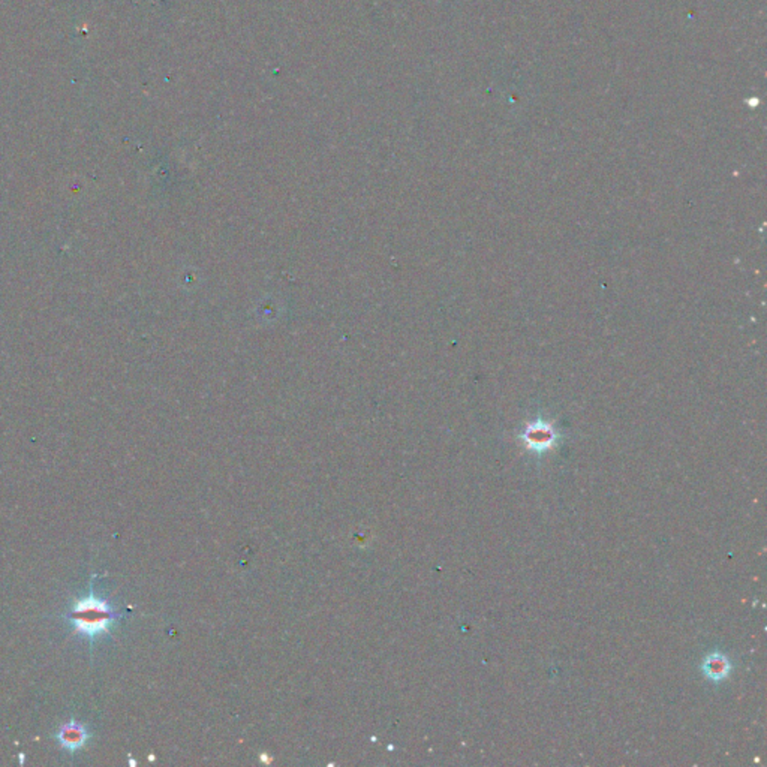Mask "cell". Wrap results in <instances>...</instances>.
Instances as JSON below:
<instances>
[{
  "label": "cell",
  "mask_w": 767,
  "mask_h": 767,
  "mask_svg": "<svg viewBox=\"0 0 767 767\" xmlns=\"http://www.w3.org/2000/svg\"><path fill=\"white\" fill-rule=\"evenodd\" d=\"M55 740L59 742V745L70 752H75L84 747L87 740L92 738L90 731L86 726L77 723V721H70V723L63 724L59 731L54 735Z\"/></svg>",
  "instance_id": "obj_3"
},
{
  "label": "cell",
  "mask_w": 767,
  "mask_h": 767,
  "mask_svg": "<svg viewBox=\"0 0 767 767\" xmlns=\"http://www.w3.org/2000/svg\"><path fill=\"white\" fill-rule=\"evenodd\" d=\"M518 438L527 450L543 454L558 445L560 435L553 423L538 417V419L529 421L525 426L523 432L518 435Z\"/></svg>",
  "instance_id": "obj_2"
},
{
  "label": "cell",
  "mask_w": 767,
  "mask_h": 767,
  "mask_svg": "<svg viewBox=\"0 0 767 767\" xmlns=\"http://www.w3.org/2000/svg\"><path fill=\"white\" fill-rule=\"evenodd\" d=\"M122 616L108 600L95 595L93 589H90V595L77 600L65 617L72 625L75 634L87 637L93 645L98 637L111 633V628Z\"/></svg>",
  "instance_id": "obj_1"
},
{
  "label": "cell",
  "mask_w": 767,
  "mask_h": 767,
  "mask_svg": "<svg viewBox=\"0 0 767 767\" xmlns=\"http://www.w3.org/2000/svg\"><path fill=\"white\" fill-rule=\"evenodd\" d=\"M703 674L709 681L721 682L727 679L731 671V662L730 660L721 652H714L707 655L702 664Z\"/></svg>",
  "instance_id": "obj_4"
},
{
  "label": "cell",
  "mask_w": 767,
  "mask_h": 767,
  "mask_svg": "<svg viewBox=\"0 0 767 767\" xmlns=\"http://www.w3.org/2000/svg\"><path fill=\"white\" fill-rule=\"evenodd\" d=\"M759 104H760L759 98H751V99H748V105H749L751 108H755Z\"/></svg>",
  "instance_id": "obj_5"
}]
</instances>
